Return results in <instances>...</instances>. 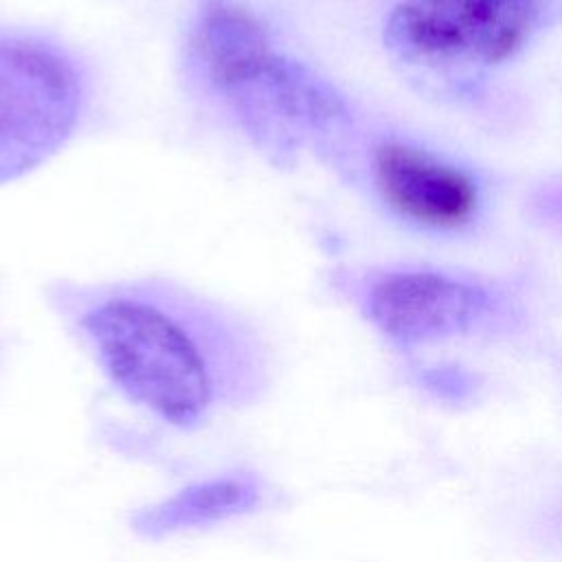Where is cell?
<instances>
[{
    "instance_id": "cell-2",
    "label": "cell",
    "mask_w": 562,
    "mask_h": 562,
    "mask_svg": "<svg viewBox=\"0 0 562 562\" xmlns=\"http://www.w3.org/2000/svg\"><path fill=\"white\" fill-rule=\"evenodd\" d=\"M189 57L204 88L274 156L292 151L305 132L329 130L345 116L340 97L281 53L268 26L237 0H200Z\"/></svg>"
},
{
    "instance_id": "cell-3",
    "label": "cell",
    "mask_w": 562,
    "mask_h": 562,
    "mask_svg": "<svg viewBox=\"0 0 562 562\" xmlns=\"http://www.w3.org/2000/svg\"><path fill=\"white\" fill-rule=\"evenodd\" d=\"M83 108L77 61L55 42L0 31V184L50 158Z\"/></svg>"
},
{
    "instance_id": "cell-7",
    "label": "cell",
    "mask_w": 562,
    "mask_h": 562,
    "mask_svg": "<svg viewBox=\"0 0 562 562\" xmlns=\"http://www.w3.org/2000/svg\"><path fill=\"white\" fill-rule=\"evenodd\" d=\"M261 487L250 476H222L189 485L136 518L147 536H165L191 527L213 525L252 512L261 503Z\"/></svg>"
},
{
    "instance_id": "cell-5",
    "label": "cell",
    "mask_w": 562,
    "mask_h": 562,
    "mask_svg": "<svg viewBox=\"0 0 562 562\" xmlns=\"http://www.w3.org/2000/svg\"><path fill=\"white\" fill-rule=\"evenodd\" d=\"M481 290L435 272H395L371 285L367 314L400 345L470 331L485 314Z\"/></svg>"
},
{
    "instance_id": "cell-1",
    "label": "cell",
    "mask_w": 562,
    "mask_h": 562,
    "mask_svg": "<svg viewBox=\"0 0 562 562\" xmlns=\"http://www.w3.org/2000/svg\"><path fill=\"white\" fill-rule=\"evenodd\" d=\"M61 305L114 389L195 428L259 373L252 334L220 305L156 279L64 288Z\"/></svg>"
},
{
    "instance_id": "cell-6",
    "label": "cell",
    "mask_w": 562,
    "mask_h": 562,
    "mask_svg": "<svg viewBox=\"0 0 562 562\" xmlns=\"http://www.w3.org/2000/svg\"><path fill=\"white\" fill-rule=\"evenodd\" d=\"M375 178L395 211L428 226H459L476 206V189L463 171L408 145H382Z\"/></svg>"
},
{
    "instance_id": "cell-4",
    "label": "cell",
    "mask_w": 562,
    "mask_h": 562,
    "mask_svg": "<svg viewBox=\"0 0 562 562\" xmlns=\"http://www.w3.org/2000/svg\"><path fill=\"white\" fill-rule=\"evenodd\" d=\"M536 18V0H402L384 40L408 61L490 66L525 44Z\"/></svg>"
}]
</instances>
